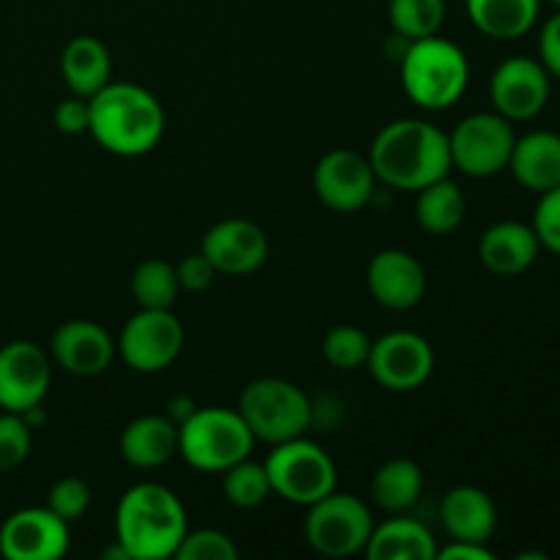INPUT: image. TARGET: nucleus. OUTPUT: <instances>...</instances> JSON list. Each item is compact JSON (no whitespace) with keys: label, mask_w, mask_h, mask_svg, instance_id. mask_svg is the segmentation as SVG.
<instances>
[{"label":"nucleus","mask_w":560,"mask_h":560,"mask_svg":"<svg viewBox=\"0 0 560 560\" xmlns=\"http://www.w3.org/2000/svg\"><path fill=\"white\" fill-rule=\"evenodd\" d=\"M370 164L377 180L399 191H421L446 178L452 170L448 135L419 118L392 120L377 131L370 148Z\"/></svg>","instance_id":"nucleus-1"},{"label":"nucleus","mask_w":560,"mask_h":560,"mask_svg":"<svg viewBox=\"0 0 560 560\" xmlns=\"http://www.w3.org/2000/svg\"><path fill=\"white\" fill-rule=\"evenodd\" d=\"M93 140L115 156H145L164 137V107L148 88L113 82L88 98Z\"/></svg>","instance_id":"nucleus-2"},{"label":"nucleus","mask_w":560,"mask_h":560,"mask_svg":"<svg viewBox=\"0 0 560 560\" xmlns=\"http://www.w3.org/2000/svg\"><path fill=\"white\" fill-rule=\"evenodd\" d=\"M189 530L184 503L156 481H142L124 492L115 509V541L131 560L173 558Z\"/></svg>","instance_id":"nucleus-3"},{"label":"nucleus","mask_w":560,"mask_h":560,"mask_svg":"<svg viewBox=\"0 0 560 560\" xmlns=\"http://www.w3.org/2000/svg\"><path fill=\"white\" fill-rule=\"evenodd\" d=\"M399 80L410 102L421 109H448L465 93L470 66L463 49L448 38L427 36L408 42L399 58Z\"/></svg>","instance_id":"nucleus-4"},{"label":"nucleus","mask_w":560,"mask_h":560,"mask_svg":"<svg viewBox=\"0 0 560 560\" xmlns=\"http://www.w3.org/2000/svg\"><path fill=\"white\" fill-rule=\"evenodd\" d=\"M255 446L238 410L195 408V413L178 424V454L202 474H224L246 459Z\"/></svg>","instance_id":"nucleus-5"},{"label":"nucleus","mask_w":560,"mask_h":560,"mask_svg":"<svg viewBox=\"0 0 560 560\" xmlns=\"http://www.w3.org/2000/svg\"><path fill=\"white\" fill-rule=\"evenodd\" d=\"M255 441L277 443L306 435L315 419L306 392L284 377H257L241 392L238 408Z\"/></svg>","instance_id":"nucleus-6"},{"label":"nucleus","mask_w":560,"mask_h":560,"mask_svg":"<svg viewBox=\"0 0 560 560\" xmlns=\"http://www.w3.org/2000/svg\"><path fill=\"white\" fill-rule=\"evenodd\" d=\"M306 509L304 536L312 550L326 558H353L366 550L375 520L359 495L334 490Z\"/></svg>","instance_id":"nucleus-7"},{"label":"nucleus","mask_w":560,"mask_h":560,"mask_svg":"<svg viewBox=\"0 0 560 560\" xmlns=\"http://www.w3.org/2000/svg\"><path fill=\"white\" fill-rule=\"evenodd\" d=\"M273 495L295 506H312L337 490V465L317 443L304 435L273 446L266 459Z\"/></svg>","instance_id":"nucleus-8"},{"label":"nucleus","mask_w":560,"mask_h":560,"mask_svg":"<svg viewBox=\"0 0 560 560\" xmlns=\"http://www.w3.org/2000/svg\"><path fill=\"white\" fill-rule=\"evenodd\" d=\"M517 135L512 120L498 113H474L459 120L448 135L452 148V167L470 178H492L509 170Z\"/></svg>","instance_id":"nucleus-9"},{"label":"nucleus","mask_w":560,"mask_h":560,"mask_svg":"<svg viewBox=\"0 0 560 560\" xmlns=\"http://www.w3.org/2000/svg\"><path fill=\"white\" fill-rule=\"evenodd\" d=\"M118 353L142 375H153L173 364L184 348V326L173 310H140L126 320L118 337Z\"/></svg>","instance_id":"nucleus-10"},{"label":"nucleus","mask_w":560,"mask_h":560,"mask_svg":"<svg viewBox=\"0 0 560 560\" xmlns=\"http://www.w3.org/2000/svg\"><path fill=\"white\" fill-rule=\"evenodd\" d=\"M372 377L388 392H416L430 381L435 370L432 345L416 331H392L372 339L370 359Z\"/></svg>","instance_id":"nucleus-11"},{"label":"nucleus","mask_w":560,"mask_h":560,"mask_svg":"<svg viewBox=\"0 0 560 560\" xmlns=\"http://www.w3.org/2000/svg\"><path fill=\"white\" fill-rule=\"evenodd\" d=\"M377 175L372 170L370 159L361 153L339 148V151H328L320 162L315 164L312 173V186L315 195L320 197L323 206L339 213H355L372 200L375 195Z\"/></svg>","instance_id":"nucleus-12"},{"label":"nucleus","mask_w":560,"mask_h":560,"mask_svg":"<svg viewBox=\"0 0 560 560\" xmlns=\"http://www.w3.org/2000/svg\"><path fill=\"white\" fill-rule=\"evenodd\" d=\"M490 102L512 124L536 118L550 102V74L541 60L525 55L503 60L490 77Z\"/></svg>","instance_id":"nucleus-13"},{"label":"nucleus","mask_w":560,"mask_h":560,"mask_svg":"<svg viewBox=\"0 0 560 560\" xmlns=\"http://www.w3.org/2000/svg\"><path fill=\"white\" fill-rule=\"evenodd\" d=\"M69 545V523L47 506L20 509L0 525V556L9 560H58Z\"/></svg>","instance_id":"nucleus-14"},{"label":"nucleus","mask_w":560,"mask_h":560,"mask_svg":"<svg viewBox=\"0 0 560 560\" xmlns=\"http://www.w3.org/2000/svg\"><path fill=\"white\" fill-rule=\"evenodd\" d=\"M52 383L47 353L27 339L0 348V408L9 413L42 405Z\"/></svg>","instance_id":"nucleus-15"},{"label":"nucleus","mask_w":560,"mask_h":560,"mask_svg":"<svg viewBox=\"0 0 560 560\" xmlns=\"http://www.w3.org/2000/svg\"><path fill=\"white\" fill-rule=\"evenodd\" d=\"M200 252L217 273L246 277L268 260V235L249 219H224L202 235Z\"/></svg>","instance_id":"nucleus-16"},{"label":"nucleus","mask_w":560,"mask_h":560,"mask_svg":"<svg viewBox=\"0 0 560 560\" xmlns=\"http://www.w3.org/2000/svg\"><path fill=\"white\" fill-rule=\"evenodd\" d=\"M366 288H370L372 299L386 310H413L427 293V271L410 252L383 249L370 260Z\"/></svg>","instance_id":"nucleus-17"},{"label":"nucleus","mask_w":560,"mask_h":560,"mask_svg":"<svg viewBox=\"0 0 560 560\" xmlns=\"http://www.w3.org/2000/svg\"><path fill=\"white\" fill-rule=\"evenodd\" d=\"M118 345L113 342L109 331L93 320H66L52 334V359L66 372L80 377L102 375L109 364Z\"/></svg>","instance_id":"nucleus-18"},{"label":"nucleus","mask_w":560,"mask_h":560,"mask_svg":"<svg viewBox=\"0 0 560 560\" xmlns=\"http://www.w3.org/2000/svg\"><path fill=\"white\" fill-rule=\"evenodd\" d=\"M539 252L541 244L534 228L514 219L490 224L479 241L481 262L495 277H520L534 266Z\"/></svg>","instance_id":"nucleus-19"},{"label":"nucleus","mask_w":560,"mask_h":560,"mask_svg":"<svg viewBox=\"0 0 560 560\" xmlns=\"http://www.w3.org/2000/svg\"><path fill=\"white\" fill-rule=\"evenodd\" d=\"M441 523L452 539L487 545L498 528V509L485 490L463 485L443 495Z\"/></svg>","instance_id":"nucleus-20"},{"label":"nucleus","mask_w":560,"mask_h":560,"mask_svg":"<svg viewBox=\"0 0 560 560\" xmlns=\"http://www.w3.org/2000/svg\"><path fill=\"white\" fill-rule=\"evenodd\" d=\"M509 170L520 186L545 195L560 186V135L556 131H530L514 142Z\"/></svg>","instance_id":"nucleus-21"},{"label":"nucleus","mask_w":560,"mask_h":560,"mask_svg":"<svg viewBox=\"0 0 560 560\" xmlns=\"http://www.w3.org/2000/svg\"><path fill=\"white\" fill-rule=\"evenodd\" d=\"M178 454V424L170 416H140L120 435V457L140 470L162 468Z\"/></svg>","instance_id":"nucleus-22"},{"label":"nucleus","mask_w":560,"mask_h":560,"mask_svg":"<svg viewBox=\"0 0 560 560\" xmlns=\"http://www.w3.org/2000/svg\"><path fill=\"white\" fill-rule=\"evenodd\" d=\"M60 71L74 96L91 98L113 80V58L96 36H77L60 55Z\"/></svg>","instance_id":"nucleus-23"},{"label":"nucleus","mask_w":560,"mask_h":560,"mask_svg":"<svg viewBox=\"0 0 560 560\" xmlns=\"http://www.w3.org/2000/svg\"><path fill=\"white\" fill-rule=\"evenodd\" d=\"M364 552L370 560H435L438 541L419 520L394 517L372 528Z\"/></svg>","instance_id":"nucleus-24"},{"label":"nucleus","mask_w":560,"mask_h":560,"mask_svg":"<svg viewBox=\"0 0 560 560\" xmlns=\"http://www.w3.org/2000/svg\"><path fill=\"white\" fill-rule=\"evenodd\" d=\"M541 0H465L476 31L495 42H514L525 36L539 20Z\"/></svg>","instance_id":"nucleus-25"},{"label":"nucleus","mask_w":560,"mask_h":560,"mask_svg":"<svg viewBox=\"0 0 560 560\" xmlns=\"http://www.w3.org/2000/svg\"><path fill=\"white\" fill-rule=\"evenodd\" d=\"M421 490H424V474L408 457L388 459L372 476V501L383 512H408V509H413L419 503Z\"/></svg>","instance_id":"nucleus-26"},{"label":"nucleus","mask_w":560,"mask_h":560,"mask_svg":"<svg viewBox=\"0 0 560 560\" xmlns=\"http://www.w3.org/2000/svg\"><path fill=\"white\" fill-rule=\"evenodd\" d=\"M416 222L430 235H448L463 224L465 219V195L454 180L441 178L435 184L416 191Z\"/></svg>","instance_id":"nucleus-27"},{"label":"nucleus","mask_w":560,"mask_h":560,"mask_svg":"<svg viewBox=\"0 0 560 560\" xmlns=\"http://www.w3.org/2000/svg\"><path fill=\"white\" fill-rule=\"evenodd\" d=\"M178 293V273L167 260H145L131 273V295L140 310H173Z\"/></svg>","instance_id":"nucleus-28"},{"label":"nucleus","mask_w":560,"mask_h":560,"mask_svg":"<svg viewBox=\"0 0 560 560\" xmlns=\"http://www.w3.org/2000/svg\"><path fill=\"white\" fill-rule=\"evenodd\" d=\"M388 20L394 33L408 42L435 36L446 20V0H392Z\"/></svg>","instance_id":"nucleus-29"},{"label":"nucleus","mask_w":560,"mask_h":560,"mask_svg":"<svg viewBox=\"0 0 560 560\" xmlns=\"http://www.w3.org/2000/svg\"><path fill=\"white\" fill-rule=\"evenodd\" d=\"M222 492L228 503H233L235 509L262 506L273 495L266 463H252L249 457L235 463L233 468L224 470Z\"/></svg>","instance_id":"nucleus-30"},{"label":"nucleus","mask_w":560,"mask_h":560,"mask_svg":"<svg viewBox=\"0 0 560 560\" xmlns=\"http://www.w3.org/2000/svg\"><path fill=\"white\" fill-rule=\"evenodd\" d=\"M372 339L359 326H337L323 339V355L334 370L353 372L366 366Z\"/></svg>","instance_id":"nucleus-31"},{"label":"nucleus","mask_w":560,"mask_h":560,"mask_svg":"<svg viewBox=\"0 0 560 560\" xmlns=\"http://www.w3.org/2000/svg\"><path fill=\"white\" fill-rule=\"evenodd\" d=\"M178 560H235L238 558V547L228 534L217 528H200L186 530L180 539L175 556Z\"/></svg>","instance_id":"nucleus-32"},{"label":"nucleus","mask_w":560,"mask_h":560,"mask_svg":"<svg viewBox=\"0 0 560 560\" xmlns=\"http://www.w3.org/2000/svg\"><path fill=\"white\" fill-rule=\"evenodd\" d=\"M33 430L20 413H0V474L16 470L31 454Z\"/></svg>","instance_id":"nucleus-33"},{"label":"nucleus","mask_w":560,"mask_h":560,"mask_svg":"<svg viewBox=\"0 0 560 560\" xmlns=\"http://www.w3.org/2000/svg\"><path fill=\"white\" fill-rule=\"evenodd\" d=\"M47 509H52L60 520L66 523H77V520L85 517V512L91 509V487L85 485L77 476H66V479H58L52 487H49L47 495Z\"/></svg>","instance_id":"nucleus-34"},{"label":"nucleus","mask_w":560,"mask_h":560,"mask_svg":"<svg viewBox=\"0 0 560 560\" xmlns=\"http://www.w3.org/2000/svg\"><path fill=\"white\" fill-rule=\"evenodd\" d=\"M530 228H534L541 249H550L552 255H560V186L539 195V206H536Z\"/></svg>","instance_id":"nucleus-35"},{"label":"nucleus","mask_w":560,"mask_h":560,"mask_svg":"<svg viewBox=\"0 0 560 560\" xmlns=\"http://www.w3.org/2000/svg\"><path fill=\"white\" fill-rule=\"evenodd\" d=\"M52 124L55 129L63 131V135L69 137L85 135V131L91 129V104H88V98L82 96L63 98V102L55 107Z\"/></svg>","instance_id":"nucleus-36"},{"label":"nucleus","mask_w":560,"mask_h":560,"mask_svg":"<svg viewBox=\"0 0 560 560\" xmlns=\"http://www.w3.org/2000/svg\"><path fill=\"white\" fill-rule=\"evenodd\" d=\"M175 273H178L180 290H189V293H202V290L211 288L213 277H217V268L211 266L202 252L197 255H186L184 260L175 266Z\"/></svg>","instance_id":"nucleus-37"},{"label":"nucleus","mask_w":560,"mask_h":560,"mask_svg":"<svg viewBox=\"0 0 560 560\" xmlns=\"http://www.w3.org/2000/svg\"><path fill=\"white\" fill-rule=\"evenodd\" d=\"M539 60L547 74L560 80V11L545 22L539 36Z\"/></svg>","instance_id":"nucleus-38"},{"label":"nucleus","mask_w":560,"mask_h":560,"mask_svg":"<svg viewBox=\"0 0 560 560\" xmlns=\"http://www.w3.org/2000/svg\"><path fill=\"white\" fill-rule=\"evenodd\" d=\"M487 545H476V541H457L452 539V545H446L443 550H438L435 560H492Z\"/></svg>","instance_id":"nucleus-39"},{"label":"nucleus","mask_w":560,"mask_h":560,"mask_svg":"<svg viewBox=\"0 0 560 560\" xmlns=\"http://www.w3.org/2000/svg\"><path fill=\"white\" fill-rule=\"evenodd\" d=\"M195 408L197 405L191 397H173L167 405V416L175 421V424H180V421H186L191 413H195Z\"/></svg>","instance_id":"nucleus-40"},{"label":"nucleus","mask_w":560,"mask_h":560,"mask_svg":"<svg viewBox=\"0 0 560 560\" xmlns=\"http://www.w3.org/2000/svg\"><path fill=\"white\" fill-rule=\"evenodd\" d=\"M550 3H556V5H558V9H560V0H550Z\"/></svg>","instance_id":"nucleus-41"}]
</instances>
